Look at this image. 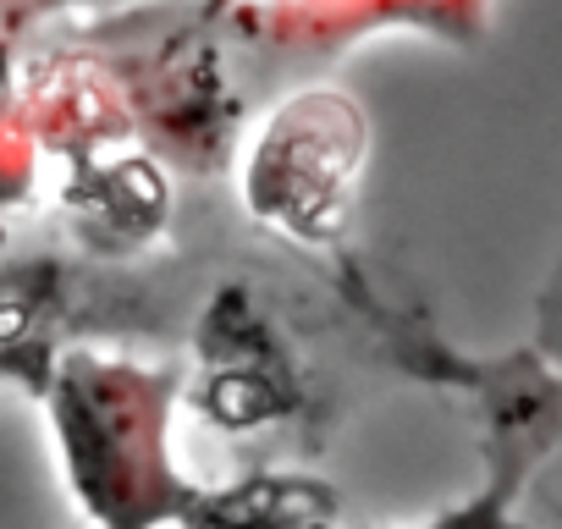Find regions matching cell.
<instances>
[{
	"label": "cell",
	"mask_w": 562,
	"mask_h": 529,
	"mask_svg": "<svg viewBox=\"0 0 562 529\" xmlns=\"http://www.w3.org/2000/svg\"><path fill=\"white\" fill-rule=\"evenodd\" d=\"M557 408H562V392L546 375L524 370V375L502 381V397L491 403L485 480L463 502H452V507H441V513H430L425 524H408V529H529L524 485L551 447Z\"/></svg>",
	"instance_id": "1"
},
{
	"label": "cell",
	"mask_w": 562,
	"mask_h": 529,
	"mask_svg": "<svg viewBox=\"0 0 562 529\" xmlns=\"http://www.w3.org/2000/svg\"><path fill=\"white\" fill-rule=\"evenodd\" d=\"M546 331H551V353H562V271H557V288H551V299H546ZM546 452L562 458V408H557V436H551ZM546 491H562V480H557V485L546 480ZM557 529H562V496H557Z\"/></svg>",
	"instance_id": "2"
}]
</instances>
